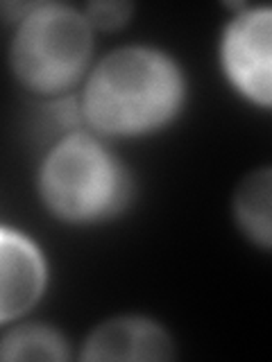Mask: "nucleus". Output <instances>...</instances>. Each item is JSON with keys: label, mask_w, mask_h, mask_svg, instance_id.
<instances>
[{"label": "nucleus", "mask_w": 272, "mask_h": 362, "mask_svg": "<svg viewBox=\"0 0 272 362\" xmlns=\"http://www.w3.org/2000/svg\"><path fill=\"white\" fill-rule=\"evenodd\" d=\"M191 95V75L175 52L152 41H128L98 54L77 102L86 127L118 145L173 129Z\"/></svg>", "instance_id": "obj_1"}, {"label": "nucleus", "mask_w": 272, "mask_h": 362, "mask_svg": "<svg viewBox=\"0 0 272 362\" xmlns=\"http://www.w3.org/2000/svg\"><path fill=\"white\" fill-rule=\"evenodd\" d=\"M34 195L52 222L89 231L125 218L139 197V181L116 143L79 127L41 147Z\"/></svg>", "instance_id": "obj_2"}, {"label": "nucleus", "mask_w": 272, "mask_h": 362, "mask_svg": "<svg viewBox=\"0 0 272 362\" xmlns=\"http://www.w3.org/2000/svg\"><path fill=\"white\" fill-rule=\"evenodd\" d=\"M9 28L7 68L37 102L77 93L94 68L98 32L82 7L68 3H3Z\"/></svg>", "instance_id": "obj_3"}, {"label": "nucleus", "mask_w": 272, "mask_h": 362, "mask_svg": "<svg viewBox=\"0 0 272 362\" xmlns=\"http://www.w3.org/2000/svg\"><path fill=\"white\" fill-rule=\"evenodd\" d=\"M232 9L215 41L220 77L243 105L272 113V5Z\"/></svg>", "instance_id": "obj_4"}, {"label": "nucleus", "mask_w": 272, "mask_h": 362, "mask_svg": "<svg viewBox=\"0 0 272 362\" xmlns=\"http://www.w3.org/2000/svg\"><path fill=\"white\" fill-rule=\"evenodd\" d=\"M177 356L173 331L159 317L134 310L102 317L77 344L82 362H168Z\"/></svg>", "instance_id": "obj_5"}, {"label": "nucleus", "mask_w": 272, "mask_h": 362, "mask_svg": "<svg viewBox=\"0 0 272 362\" xmlns=\"http://www.w3.org/2000/svg\"><path fill=\"white\" fill-rule=\"evenodd\" d=\"M52 272L39 240L21 226H0V324L32 317L50 290Z\"/></svg>", "instance_id": "obj_6"}, {"label": "nucleus", "mask_w": 272, "mask_h": 362, "mask_svg": "<svg viewBox=\"0 0 272 362\" xmlns=\"http://www.w3.org/2000/svg\"><path fill=\"white\" fill-rule=\"evenodd\" d=\"M236 233L261 254L272 256V163L256 165L236 181L230 197Z\"/></svg>", "instance_id": "obj_7"}, {"label": "nucleus", "mask_w": 272, "mask_h": 362, "mask_svg": "<svg viewBox=\"0 0 272 362\" xmlns=\"http://www.w3.org/2000/svg\"><path fill=\"white\" fill-rule=\"evenodd\" d=\"M77 358L68 335L60 326L41 320L11 322L3 326L0 333V360L16 362V360H48V362H68Z\"/></svg>", "instance_id": "obj_8"}, {"label": "nucleus", "mask_w": 272, "mask_h": 362, "mask_svg": "<svg viewBox=\"0 0 272 362\" xmlns=\"http://www.w3.org/2000/svg\"><path fill=\"white\" fill-rule=\"evenodd\" d=\"M84 14L98 34H111L128 28L134 18V5L132 3H118V0H98L82 7Z\"/></svg>", "instance_id": "obj_9"}]
</instances>
